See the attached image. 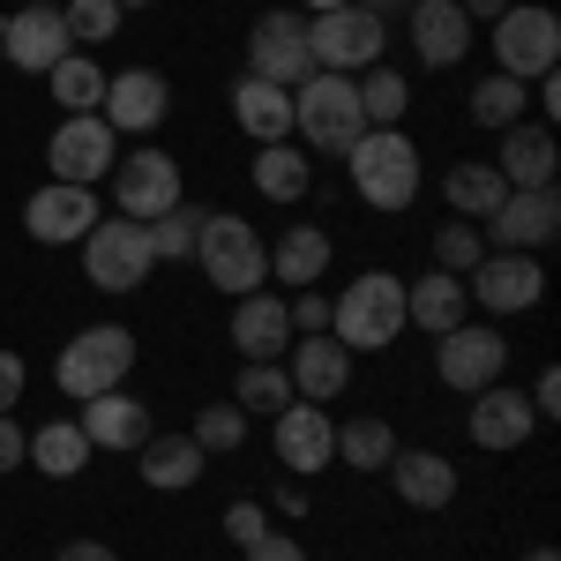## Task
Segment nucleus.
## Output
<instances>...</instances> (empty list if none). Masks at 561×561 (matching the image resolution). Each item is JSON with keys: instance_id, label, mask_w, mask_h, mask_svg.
<instances>
[{"instance_id": "nucleus-3", "label": "nucleus", "mask_w": 561, "mask_h": 561, "mask_svg": "<svg viewBox=\"0 0 561 561\" xmlns=\"http://www.w3.org/2000/svg\"><path fill=\"white\" fill-rule=\"evenodd\" d=\"M397 330H404V277H397V270H359L345 293H337L330 337L359 359V352H389Z\"/></svg>"}, {"instance_id": "nucleus-49", "label": "nucleus", "mask_w": 561, "mask_h": 561, "mask_svg": "<svg viewBox=\"0 0 561 561\" xmlns=\"http://www.w3.org/2000/svg\"><path fill=\"white\" fill-rule=\"evenodd\" d=\"M277 510H285V517H300V510H307V479L285 472V486H277Z\"/></svg>"}, {"instance_id": "nucleus-23", "label": "nucleus", "mask_w": 561, "mask_h": 561, "mask_svg": "<svg viewBox=\"0 0 561 561\" xmlns=\"http://www.w3.org/2000/svg\"><path fill=\"white\" fill-rule=\"evenodd\" d=\"M76 427L90 434V449H142L150 442V404L135 389H105V397H83Z\"/></svg>"}, {"instance_id": "nucleus-19", "label": "nucleus", "mask_w": 561, "mask_h": 561, "mask_svg": "<svg viewBox=\"0 0 561 561\" xmlns=\"http://www.w3.org/2000/svg\"><path fill=\"white\" fill-rule=\"evenodd\" d=\"M404 31H412V53H420V68H457L465 53H472V15L457 8V0H412L404 8Z\"/></svg>"}, {"instance_id": "nucleus-50", "label": "nucleus", "mask_w": 561, "mask_h": 561, "mask_svg": "<svg viewBox=\"0 0 561 561\" xmlns=\"http://www.w3.org/2000/svg\"><path fill=\"white\" fill-rule=\"evenodd\" d=\"M531 90H539V113L554 121V113H561V83H554V68H547V76H531Z\"/></svg>"}, {"instance_id": "nucleus-17", "label": "nucleus", "mask_w": 561, "mask_h": 561, "mask_svg": "<svg viewBox=\"0 0 561 561\" xmlns=\"http://www.w3.org/2000/svg\"><path fill=\"white\" fill-rule=\"evenodd\" d=\"M98 187H68V180H45L38 195L23 203V232L38 240V248H83L90 225H98Z\"/></svg>"}, {"instance_id": "nucleus-28", "label": "nucleus", "mask_w": 561, "mask_h": 561, "mask_svg": "<svg viewBox=\"0 0 561 561\" xmlns=\"http://www.w3.org/2000/svg\"><path fill=\"white\" fill-rule=\"evenodd\" d=\"M330 255H337V240H330L322 225H293V232H277V248H270V277L293 285V293H307V285H322Z\"/></svg>"}, {"instance_id": "nucleus-22", "label": "nucleus", "mask_w": 561, "mask_h": 561, "mask_svg": "<svg viewBox=\"0 0 561 561\" xmlns=\"http://www.w3.org/2000/svg\"><path fill=\"white\" fill-rule=\"evenodd\" d=\"M486 165L510 180V187H554V173H561L554 128H547V121H517V128H502V150H494Z\"/></svg>"}, {"instance_id": "nucleus-8", "label": "nucleus", "mask_w": 561, "mask_h": 561, "mask_svg": "<svg viewBox=\"0 0 561 561\" xmlns=\"http://www.w3.org/2000/svg\"><path fill=\"white\" fill-rule=\"evenodd\" d=\"M150 270H158V255H150V225H135V217H121V210L90 225L83 277L98 285V293H142Z\"/></svg>"}, {"instance_id": "nucleus-39", "label": "nucleus", "mask_w": 561, "mask_h": 561, "mask_svg": "<svg viewBox=\"0 0 561 561\" xmlns=\"http://www.w3.org/2000/svg\"><path fill=\"white\" fill-rule=\"evenodd\" d=\"M121 15H128L121 0H60V23H68V38L83 45V53L121 38Z\"/></svg>"}, {"instance_id": "nucleus-25", "label": "nucleus", "mask_w": 561, "mask_h": 561, "mask_svg": "<svg viewBox=\"0 0 561 561\" xmlns=\"http://www.w3.org/2000/svg\"><path fill=\"white\" fill-rule=\"evenodd\" d=\"M382 472H389V486H397L404 510H449V502H457V465H449L442 449H397Z\"/></svg>"}, {"instance_id": "nucleus-15", "label": "nucleus", "mask_w": 561, "mask_h": 561, "mask_svg": "<svg viewBox=\"0 0 561 561\" xmlns=\"http://www.w3.org/2000/svg\"><path fill=\"white\" fill-rule=\"evenodd\" d=\"M465 293H472V307H486V314H531V307L547 300V270H539V255H502V248H486L479 270L465 277Z\"/></svg>"}, {"instance_id": "nucleus-31", "label": "nucleus", "mask_w": 561, "mask_h": 561, "mask_svg": "<svg viewBox=\"0 0 561 561\" xmlns=\"http://www.w3.org/2000/svg\"><path fill=\"white\" fill-rule=\"evenodd\" d=\"M442 195H449V217L486 225V217H494V203L510 195V180L494 173L486 158H457V165H449V180H442Z\"/></svg>"}, {"instance_id": "nucleus-24", "label": "nucleus", "mask_w": 561, "mask_h": 561, "mask_svg": "<svg viewBox=\"0 0 561 561\" xmlns=\"http://www.w3.org/2000/svg\"><path fill=\"white\" fill-rule=\"evenodd\" d=\"M457 322H472V293H465V277H449V270H427V277H412V285H404V330L449 337Z\"/></svg>"}, {"instance_id": "nucleus-48", "label": "nucleus", "mask_w": 561, "mask_h": 561, "mask_svg": "<svg viewBox=\"0 0 561 561\" xmlns=\"http://www.w3.org/2000/svg\"><path fill=\"white\" fill-rule=\"evenodd\" d=\"M53 561H121V554H113L105 539H68V547H60Z\"/></svg>"}, {"instance_id": "nucleus-45", "label": "nucleus", "mask_w": 561, "mask_h": 561, "mask_svg": "<svg viewBox=\"0 0 561 561\" xmlns=\"http://www.w3.org/2000/svg\"><path fill=\"white\" fill-rule=\"evenodd\" d=\"M524 397H531V412H539V420H561V367H547Z\"/></svg>"}, {"instance_id": "nucleus-29", "label": "nucleus", "mask_w": 561, "mask_h": 561, "mask_svg": "<svg viewBox=\"0 0 561 561\" xmlns=\"http://www.w3.org/2000/svg\"><path fill=\"white\" fill-rule=\"evenodd\" d=\"M232 121L255 142H293V90L262 83V76H240L232 83Z\"/></svg>"}, {"instance_id": "nucleus-33", "label": "nucleus", "mask_w": 561, "mask_h": 561, "mask_svg": "<svg viewBox=\"0 0 561 561\" xmlns=\"http://www.w3.org/2000/svg\"><path fill=\"white\" fill-rule=\"evenodd\" d=\"M232 404H240L248 420H277V412L293 404V375H285V359H240Z\"/></svg>"}, {"instance_id": "nucleus-47", "label": "nucleus", "mask_w": 561, "mask_h": 561, "mask_svg": "<svg viewBox=\"0 0 561 561\" xmlns=\"http://www.w3.org/2000/svg\"><path fill=\"white\" fill-rule=\"evenodd\" d=\"M15 404H23V359L0 352V412H15Z\"/></svg>"}, {"instance_id": "nucleus-26", "label": "nucleus", "mask_w": 561, "mask_h": 561, "mask_svg": "<svg viewBox=\"0 0 561 561\" xmlns=\"http://www.w3.org/2000/svg\"><path fill=\"white\" fill-rule=\"evenodd\" d=\"M232 345L240 359H285L293 352V314L277 293H240L232 300Z\"/></svg>"}, {"instance_id": "nucleus-37", "label": "nucleus", "mask_w": 561, "mask_h": 561, "mask_svg": "<svg viewBox=\"0 0 561 561\" xmlns=\"http://www.w3.org/2000/svg\"><path fill=\"white\" fill-rule=\"evenodd\" d=\"M524 105H531V83H517V76H486V83H472V121L479 128H517Z\"/></svg>"}, {"instance_id": "nucleus-52", "label": "nucleus", "mask_w": 561, "mask_h": 561, "mask_svg": "<svg viewBox=\"0 0 561 561\" xmlns=\"http://www.w3.org/2000/svg\"><path fill=\"white\" fill-rule=\"evenodd\" d=\"M307 15H330V8H352V0H300Z\"/></svg>"}, {"instance_id": "nucleus-55", "label": "nucleus", "mask_w": 561, "mask_h": 561, "mask_svg": "<svg viewBox=\"0 0 561 561\" xmlns=\"http://www.w3.org/2000/svg\"><path fill=\"white\" fill-rule=\"evenodd\" d=\"M23 8H60V0H23Z\"/></svg>"}, {"instance_id": "nucleus-36", "label": "nucleus", "mask_w": 561, "mask_h": 561, "mask_svg": "<svg viewBox=\"0 0 561 561\" xmlns=\"http://www.w3.org/2000/svg\"><path fill=\"white\" fill-rule=\"evenodd\" d=\"M359 113H367V128H404L412 83H404L397 68H367V76H359Z\"/></svg>"}, {"instance_id": "nucleus-6", "label": "nucleus", "mask_w": 561, "mask_h": 561, "mask_svg": "<svg viewBox=\"0 0 561 561\" xmlns=\"http://www.w3.org/2000/svg\"><path fill=\"white\" fill-rule=\"evenodd\" d=\"M307 53H314V68H330V76H367V68H382L389 53V23L375 8H330V15H307Z\"/></svg>"}, {"instance_id": "nucleus-2", "label": "nucleus", "mask_w": 561, "mask_h": 561, "mask_svg": "<svg viewBox=\"0 0 561 561\" xmlns=\"http://www.w3.org/2000/svg\"><path fill=\"white\" fill-rule=\"evenodd\" d=\"M293 135H300V150L345 158L352 142L367 135V113H359V76H330V68H314V76L293 90Z\"/></svg>"}, {"instance_id": "nucleus-21", "label": "nucleus", "mask_w": 561, "mask_h": 561, "mask_svg": "<svg viewBox=\"0 0 561 561\" xmlns=\"http://www.w3.org/2000/svg\"><path fill=\"white\" fill-rule=\"evenodd\" d=\"M465 427H472L479 449H524L531 427H539V412H531V397L510 382H486L472 397V412H465Z\"/></svg>"}, {"instance_id": "nucleus-9", "label": "nucleus", "mask_w": 561, "mask_h": 561, "mask_svg": "<svg viewBox=\"0 0 561 561\" xmlns=\"http://www.w3.org/2000/svg\"><path fill=\"white\" fill-rule=\"evenodd\" d=\"M502 367H510V337L494 322H457L449 337H434V382L457 397H479L486 382H502Z\"/></svg>"}, {"instance_id": "nucleus-7", "label": "nucleus", "mask_w": 561, "mask_h": 561, "mask_svg": "<svg viewBox=\"0 0 561 561\" xmlns=\"http://www.w3.org/2000/svg\"><path fill=\"white\" fill-rule=\"evenodd\" d=\"M486 31H494V76L531 83V76H547V68L561 60V15L539 8V0H510Z\"/></svg>"}, {"instance_id": "nucleus-5", "label": "nucleus", "mask_w": 561, "mask_h": 561, "mask_svg": "<svg viewBox=\"0 0 561 561\" xmlns=\"http://www.w3.org/2000/svg\"><path fill=\"white\" fill-rule=\"evenodd\" d=\"M195 262H203V277H210L225 300H240V293H262V285H270V240H262L240 210H210V217H203Z\"/></svg>"}, {"instance_id": "nucleus-13", "label": "nucleus", "mask_w": 561, "mask_h": 561, "mask_svg": "<svg viewBox=\"0 0 561 561\" xmlns=\"http://www.w3.org/2000/svg\"><path fill=\"white\" fill-rule=\"evenodd\" d=\"M554 232H561L554 187H510V195L494 203V217L479 225V240L502 248V255H539V248H554Z\"/></svg>"}, {"instance_id": "nucleus-16", "label": "nucleus", "mask_w": 561, "mask_h": 561, "mask_svg": "<svg viewBox=\"0 0 561 561\" xmlns=\"http://www.w3.org/2000/svg\"><path fill=\"white\" fill-rule=\"evenodd\" d=\"M165 113H173V83H165L158 68H121V76H105L98 121L113 135H158Z\"/></svg>"}, {"instance_id": "nucleus-42", "label": "nucleus", "mask_w": 561, "mask_h": 561, "mask_svg": "<svg viewBox=\"0 0 561 561\" xmlns=\"http://www.w3.org/2000/svg\"><path fill=\"white\" fill-rule=\"evenodd\" d=\"M285 314H293V337H322V330H330V314H337V300L307 285V293H293V300H285Z\"/></svg>"}, {"instance_id": "nucleus-10", "label": "nucleus", "mask_w": 561, "mask_h": 561, "mask_svg": "<svg viewBox=\"0 0 561 561\" xmlns=\"http://www.w3.org/2000/svg\"><path fill=\"white\" fill-rule=\"evenodd\" d=\"M248 76H262V83H277V90H300L307 76H314L300 8H270V15H255V31H248Z\"/></svg>"}, {"instance_id": "nucleus-43", "label": "nucleus", "mask_w": 561, "mask_h": 561, "mask_svg": "<svg viewBox=\"0 0 561 561\" xmlns=\"http://www.w3.org/2000/svg\"><path fill=\"white\" fill-rule=\"evenodd\" d=\"M262 531H270V510H262V502H232V510H225V539H232L240 554L255 547Z\"/></svg>"}, {"instance_id": "nucleus-27", "label": "nucleus", "mask_w": 561, "mask_h": 561, "mask_svg": "<svg viewBox=\"0 0 561 561\" xmlns=\"http://www.w3.org/2000/svg\"><path fill=\"white\" fill-rule=\"evenodd\" d=\"M135 457H142V465H135L142 486H158V494H187V486L203 479V465H210V457L195 449V434H150Z\"/></svg>"}, {"instance_id": "nucleus-53", "label": "nucleus", "mask_w": 561, "mask_h": 561, "mask_svg": "<svg viewBox=\"0 0 561 561\" xmlns=\"http://www.w3.org/2000/svg\"><path fill=\"white\" fill-rule=\"evenodd\" d=\"M524 561H561V554H554V547H531V554H524Z\"/></svg>"}, {"instance_id": "nucleus-20", "label": "nucleus", "mask_w": 561, "mask_h": 561, "mask_svg": "<svg viewBox=\"0 0 561 561\" xmlns=\"http://www.w3.org/2000/svg\"><path fill=\"white\" fill-rule=\"evenodd\" d=\"M285 375H293V397L300 404H337L352 389V352L322 330V337H293V352H285Z\"/></svg>"}, {"instance_id": "nucleus-30", "label": "nucleus", "mask_w": 561, "mask_h": 561, "mask_svg": "<svg viewBox=\"0 0 561 561\" xmlns=\"http://www.w3.org/2000/svg\"><path fill=\"white\" fill-rule=\"evenodd\" d=\"M248 180H255V195H270V203H307V187H314V158H307L300 142H255Z\"/></svg>"}, {"instance_id": "nucleus-12", "label": "nucleus", "mask_w": 561, "mask_h": 561, "mask_svg": "<svg viewBox=\"0 0 561 561\" xmlns=\"http://www.w3.org/2000/svg\"><path fill=\"white\" fill-rule=\"evenodd\" d=\"M45 165H53V180H68V187H98V180L121 165V135L105 128L98 113H60V128L45 142Z\"/></svg>"}, {"instance_id": "nucleus-35", "label": "nucleus", "mask_w": 561, "mask_h": 561, "mask_svg": "<svg viewBox=\"0 0 561 561\" xmlns=\"http://www.w3.org/2000/svg\"><path fill=\"white\" fill-rule=\"evenodd\" d=\"M45 90H53V105L60 113H98V98H105V68H98V53H68L53 76H45Z\"/></svg>"}, {"instance_id": "nucleus-32", "label": "nucleus", "mask_w": 561, "mask_h": 561, "mask_svg": "<svg viewBox=\"0 0 561 561\" xmlns=\"http://www.w3.org/2000/svg\"><path fill=\"white\" fill-rule=\"evenodd\" d=\"M90 457H98V449H90V434L76 427V420H45V427L31 434V449H23V465H38L45 479H76Z\"/></svg>"}, {"instance_id": "nucleus-4", "label": "nucleus", "mask_w": 561, "mask_h": 561, "mask_svg": "<svg viewBox=\"0 0 561 561\" xmlns=\"http://www.w3.org/2000/svg\"><path fill=\"white\" fill-rule=\"evenodd\" d=\"M128 375H135V330L128 322H90L53 359V382H60V397H76V404L83 397H105V389H128Z\"/></svg>"}, {"instance_id": "nucleus-18", "label": "nucleus", "mask_w": 561, "mask_h": 561, "mask_svg": "<svg viewBox=\"0 0 561 561\" xmlns=\"http://www.w3.org/2000/svg\"><path fill=\"white\" fill-rule=\"evenodd\" d=\"M68 53H76V38H68V23H60V8H15V15L0 23V60L23 68V76H53Z\"/></svg>"}, {"instance_id": "nucleus-11", "label": "nucleus", "mask_w": 561, "mask_h": 561, "mask_svg": "<svg viewBox=\"0 0 561 561\" xmlns=\"http://www.w3.org/2000/svg\"><path fill=\"white\" fill-rule=\"evenodd\" d=\"M113 210L135 217V225H150V217H165L173 203H187V180H180V158H165L158 142L150 150H135V158H121L113 165Z\"/></svg>"}, {"instance_id": "nucleus-44", "label": "nucleus", "mask_w": 561, "mask_h": 561, "mask_svg": "<svg viewBox=\"0 0 561 561\" xmlns=\"http://www.w3.org/2000/svg\"><path fill=\"white\" fill-rule=\"evenodd\" d=\"M23 449H31V434L15 427V412H0V472H23Z\"/></svg>"}, {"instance_id": "nucleus-46", "label": "nucleus", "mask_w": 561, "mask_h": 561, "mask_svg": "<svg viewBox=\"0 0 561 561\" xmlns=\"http://www.w3.org/2000/svg\"><path fill=\"white\" fill-rule=\"evenodd\" d=\"M248 561H307L300 539H285V531H262L255 547H248Z\"/></svg>"}, {"instance_id": "nucleus-41", "label": "nucleus", "mask_w": 561, "mask_h": 561, "mask_svg": "<svg viewBox=\"0 0 561 561\" xmlns=\"http://www.w3.org/2000/svg\"><path fill=\"white\" fill-rule=\"evenodd\" d=\"M479 255H486V240H479V225H465V217H449V225L434 232V270H449V277H472Z\"/></svg>"}, {"instance_id": "nucleus-56", "label": "nucleus", "mask_w": 561, "mask_h": 561, "mask_svg": "<svg viewBox=\"0 0 561 561\" xmlns=\"http://www.w3.org/2000/svg\"><path fill=\"white\" fill-rule=\"evenodd\" d=\"M0 68H8V60H0Z\"/></svg>"}, {"instance_id": "nucleus-54", "label": "nucleus", "mask_w": 561, "mask_h": 561, "mask_svg": "<svg viewBox=\"0 0 561 561\" xmlns=\"http://www.w3.org/2000/svg\"><path fill=\"white\" fill-rule=\"evenodd\" d=\"M121 8H158V0H121Z\"/></svg>"}, {"instance_id": "nucleus-34", "label": "nucleus", "mask_w": 561, "mask_h": 561, "mask_svg": "<svg viewBox=\"0 0 561 561\" xmlns=\"http://www.w3.org/2000/svg\"><path fill=\"white\" fill-rule=\"evenodd\" d=\"M389 457H397V427H389V420L359 412V420L337 427V465H345V472H382Z\"/></svg>"}, {"instance_id": "nucleus-40", "label": "nucleus", "mask_w": 561, "mask_h": 561, "mask_svg": "<svg viewBox=\"0 0 561 561\" xmlns=\"http://www.w3.org/2000/svg\"><path fill=\"white\" fill-rule=\"evenodd\" d=\"M187 434H195V449H203V457H225V449H240V442H248V412H240L232 397H225V404H203Z\"/></svg>"}, {"instance_id": "nucleus-51", "label": "nucleus", "mask_w": 561, "mask_h": 561, "mask_svg": "<svg viewBox=\"0 0 561 561\" xmlns=\"http://www.w3.org/2000/svg\"><path fill=\"white\" fill-rule=\"evenodd\" d=\"M457 8H465V15H472V23H494V15H502V8H510V0H457Z\"/></svg>"}, {"instance_id": "nucleus-1", "label": "nucleus", "mask_w": 561, "mask_h": 561, "mask_svg": "<svg viewBox=\"0 0 561 561\" xmlns=\"http://www.w3.org/2000/svg\"><path fill=\"white\" fill-rule=\"evenodd\" d=\"M420 165H427V158H420V142H412L404 128H367L345 150V173H352V187H359V203L382 210V217L420 203V187H427Z\"/></svg>"}, {"instance_id": "nucleus-38", "label": "nucleus", "mask_w": 561, "mask_h": 561, "mask_svg": "<svg viewBox=\"0 0 561 561\" xmlns=\"http://www.w3.org/2000/svg\"><path fill=\"white\" fill-rule=\"evenodd\" d=\"M203 217H210V210H195V203H173L165 217H150V255H158V262H195Z\"/></svg>"}, {"instance_id": "nucleus-14", "label": "nucleus", "mask_w": 561, "mask_h": 561, "mask_svg": "<svg viewBox=\"0 0 561 561\" xmlns=\"http://www.w3.org/2000/svg\"><path fill=\"white\" fill-rule=\"evenodd\" d=\"M270 449H277V465L293 479H314L337 465V420H330V404H285L277 420H270Z\"/></svg>"}]
</instances>
